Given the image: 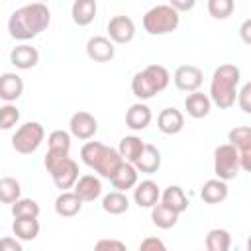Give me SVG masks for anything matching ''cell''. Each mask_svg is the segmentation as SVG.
<instances>
[{"mask_svg": "<svg viewBox=\"0 0 251 251\" xmlns=\"http://www.w3.org/2000/svg\"><path fill=\"white\" fill-rule=\"evenodd\" d=\"M51 24V12L43 2L20 6L8 18V33L18 41H27L45 31Z\"/></svg>", "mask_w": 251, "mask_h": 251, "instance_id": "1", "label": "cell"}, {"mask_svg": "<svg viewBox=\"0 0 251 251\" xmlns=\"http://www.w3.org/2000/svg\"><path fill=\"white\" fill-rule=\"evenodd\" d=\"M241 80V71L239 67L231 65V63H224L220 65L214 75H212V82H210V102L216 104L220 110H227L235 104L237 98V86Z\"/></svg>", "mask_w": 251, "mask_h": 251, "instance_id": "2", "label": "cell"}, {"mask_svg": "<svg viewBox=\"0 0 251 251\" xmlns=\"http://www.w3.org/2000/svg\"><path fill=\"white\" fill-rule=\"evenodd\" d=\"M80 159L86 167L94 169L102 178H112L120 165L124 163L120 153L114 147H108L100 141H86L80 147Z\"/></svg>", "mask_w": 251, "mask_h": 251, "instance_id": "3", "label": "cell"}, {"mask_svg": "<svg viewBox=\"0 0 251 251\" xmlns=\"http://www.w3.org/2000/svg\"><path fill=\"white\" fill-rule=\"evenodd\" d=\"M171 82V75L167 71V67L163 65H147L145 69H141L139 73L133 75L131 78V92L135 98L139 100H149L155 94L163 92Z\"/></svg>", "mask_w": 251, "mask_h": 251, "instance_id": "4", "label": "cell"}, {"mask_svg": "<svg viewBox=\"0 0 251 251\" xmlns=\"http://www.w3.org/2000/svg\"><path fill=\"white\" fill-rule=\"evenodd\" d=\"M43 165H45L47 173L51 175L55 186L61 188V192L73 188L75 182L78 180V165L69 155L47 151L45 153V159H43Z\"/></svg>", "mask_w": 251, "mask_h": 251, "instance_id": "5", "label": "cell"}, {"mask_svg": "<svg viewBox=\"0 0 251 251\" xmlns=\"http://www.w3.org/2000/svg\"><path fill=\"white\" fill-rule=\"evenodd\" d=\"M180 24V14L175 12L169 4H157L149 8L143 16V29L149 35H167L175 31Z\"/></svg>", "mask_w": 251, "mask_h": 251, "instance_id": "6", "label": "cell"}, {"mask_svg": "<svg viewBox=\"0 0 251 251\" xmlns=\"http://www.w3.org/2000/svg\"><path fill=\"white\" fill-rule=\"evenodd\" d=\"M45 139V129L39 122H25L22 124L12 135V147L20 155H31L39 149Z\"/></svg>", "mask_w": 251, "mask_h": 251, "instance_id": "7", "label": "cell"}, {"mask_svg": "<svg viewBox=\"0 0 251 251\" xmlns=\"http://www.w3.org/2000/svg\"><path fill=\"white\" fill-rule=\"evenodd\" d=\"M214 173H216V178H220L224 182L235 178L241 173L239 153L233 145L224 143L214 149Z\"/></svg>", "mask_w": 251, "mask_h": 251, "instance_id": "8", "label": "cell"}, {"mask_svg": "<svg viewBox=\"0 0 251 251\" xmlns=\"http://www.w3.org/2000/svg\"><path fill=\"white\" fill-rule=\"evenodd\" d=\"M227 143L237 149L241 171H251V127L249 126H237V127L229 129Z\"/></svg>", "mask_w": 251, "mask_h": 251, "instance_id": "9", "label": "cell"}, {"mask_svg": "<svg viewBox=\"0 0 251 251\" xmlns=\"http://www.w3.org/2000/svg\"><path fill=\"white\" fill-rule=\"evenodd\" d=\"M98 131V120L90 114V112H75L69 120V133L76 139H82V141H88L96 135Z\"/></svg>", "mask_w": 251, "mask_h": 251, "instance_id": "10", "label": "cell"}, {"mask_svg": "<svg viewBox=\"0 0 251 251\" xmlns=\"http://www.w3.org/2000/svg\"><path fill=\"white\" fill-rule=\"evenodd\" d=\"M173 80H175V86L178 90H184V92H196L202 82H204V73L200 67L196 65H180L176 67L175 75H173Z\"/></svg>", "mask_w": 251, "mask_h": 251, "instance_id": "11", "label": "cell"}, {"mask_svg": "<svg viewBox=\"0 0 251 251\" xmlns=\"http://www.w3.org/2000/svg\"><path fill=\"white\" fill-rule=\"evenodd\" d=\"M135 35V24L129 16H114L108 22V39L112 43H129Z\"/></svg>", "mask_w": 251, "mask_h": 251, "instance_id": "12", "label": "cell"}, {"mask_svg": "<svg viewBox=\"0 0 251 251\" xmlns=\"http://www.w3.org/2000/svg\"><path fill=\"white\" fill-rule=\"evenodd\" d=\"M86 55L96 63H108L114 59L116 47L106 35H92L86 41Z\"/></svg>", "mask_w": 251, "mask_h": 251, "instance_id": "13", "label": "cell"}, {"mask_svg": "<svg viewBox=\"0 0 251 251\" xmlns=\"http://www.w3.org/2000/svg\"><path fill=\"white\" fill-rule=\"evenodd\" d=\"M161 198L159 184L151 178H145L133 186V202L139 208H153Z\"/></svg>", "mask_w": 251, "mask_h": 251, "instance_id": "14", "label": "cell"}, {"mask_svg": "<svg viewBox=\"0 0 251 251\" xmlns=\"http://www.w3.org/2000/svg\"><path fill=\"white\" fill-rule=\"evenodd\" d=\"M157 127L165 135H176L184 127V114L176 108H163L157 116Z\"/></svg>", "mask_w": 251, "mask_h": 251, "instance_id": "15", "label": "cell"}, {"mask_svg": "<svg viewBox=\"0 0 251 251\" xmlns=\"http://www.w3.org/2000/svg\"><path fill=\"white\" fill-rule=\"evenodd\" d=\"M73 192L82 200V204L84 202H94L102 194V182H100V178L96 175H82L75 182Z\"/></svg>", "mask_w": 251, "mask_h": 251, "instance_id": "16", "label": "cell"}, {"mask_svg": "<svg viewBox=\"0 0 251 251\" xmlns=\"http://www.w3.org/2000/svg\"><path fill=\"white\" fill-rule=\"evenodd\" d=\"M10 63L20 69V71H27V69H33L37 63H39V51L27 43H22V45H16L12 51H10Z\"/></svg>", "mask_w": 251, "mask_h": 251, "instance_id": "17", "label": "cell"}, {"mask_svg": "<svg viewBox=\"0 0 251 251\" xmlns=\"http://www.w3.org/2000/svg\"><path fill=\"white\" fill-rule=\"evenodd\" d=\"M153 120V114H151V108L143 102H135L127 108L126 112V126L133 131H141L145 129Z\"/></svg>", "mask_w": 251, "mask_h": 251, "instance_id": "18", "label": "cell"}, {"mask_svg": "<svg viewBox=\"0 0 251 251\" xmlns=\"http://www.w3.org/2000/svg\"><path fill=\"white\" fill-rule=\"evenodd\" d=\"M24 92V80L16 73H2L0 75V100L6 104L16 102Z\"/></svg>", "mask_w": 251, "mask_h": 251, "instance_id": "19", "label": "cell"}, {"mask_svg": "<svg viewBox=\"0 0 251 251\" xmlns=\"http://www.w3.org/2000/svg\"><path fill=\"white\" fill-rule=\"evenodd\" d=\"M133 167L137 169V173H147V175L157 173L161 169V151L153 143H145L143 145V151L135 159Z\"/></svg>", "mask_w": 251, "mask_h": 251, "instance_id": "20", "label": "cell"}, {"mask_svg": "<svg viewBox=\"0 0 251 251\" xmlns=\"http://www.w3.org/2000/svg\"><path fill=\"white\" fill-rule=\"evenodd\" d=\"M184 110L190 118L194 120H200V118H206L212 110V102L208 98V94L196 90V92H190L186 98H184Z\"/></svg>", "mask_w": 251, "mask_h": 251, "instance_id": "21", "label": "cell"}, {"mask_svg": "<svg viewBox=\"0 0 251 251\" xmlns=\"http://www.w3.org/2000/svg\"><path fill=\"white\" fill-rule=\"evenodd\" d=\"M96 12H98L96 0H75L71 6V18L80 27L92 24L96 18Z\"/></svg>", "mask_w": 251, "mask_h": 251, "instance_id": "22", "label": "cell"}, {"mask_svg": "<svg viewBox=\"0 0 251 251\" xmlns=\"http://www.w3.org/2000/svg\"><path fill=\"white\" fill-rule=\"evenodd\" d=\"M159 202H161V204H165L167 208H171L173 212H176L178 216H180L182 212H186V210H188V198H186L184 190H182L180 186H176V184L167 186V188L161 192Z\"/></svg>", "mask_w": 251, "mask_h": 251, "instance_id": "23", "label": "cell"}, {"mask_svg": "<svg viewBox=\"0 0 251 251\" xmlns=\"http://www.w3.org/2000/svg\"><path fill=\"white\" fill-rule=\"evenodd\" d=\"M80 210H82V200L73 190H65L55 198V212L61 218H73Z\"/></svg>", "mask_w": 251, "mask_h": 251, "instance_id": "24", "label": "cell"}, {"mask_svg": "<svg viewBox=\"0 0 251 251\" xmlns=\"http://www.w3.org/2000/svg\"><path fill=\"white\" fill-rule=\"evenodd\" d=\"M227 182L220 180V178H210L202 184L200 188V198L206 202V204H220L227 198Z\"/></svg>", "mask_w": 251, "mask_h": 251, "instance_id": "25", "label": "cell"}, {"mask_svg": "<svg viewBox=\"0 0 251 251\" xmlns=\"http://www.w3.org/2000/svg\"><path fill=\"white\" fill-rule=\"evenodd\" d=\"M110 182L118 192L126 194V190H129L137 184V169L131 163H122L120 169L116 171V175L110 178Z\"/></svg>", "mask_w": 251, "mask_h": 251, "instance_id": "26", "label": "cell"}, {"mask_svg": "<svg viewBox=\"0 0 251 251\" xmlns=\"http://www.w3.org/2000/svg\"><path fill=\"white\" fill-rule=\"evenodd\" d=\"M39 229L41 226L37 218H14L12 222V231L20 241H33L39 235Z\"/></svg>", "mask_w": 251, "mask_h": 251, "instance_id": "27", "label": "cell"}, {"mask_svg": "<svg viewBox=\"0 0 251 251\" xmlns=\"http://www.w3.org/2000/svg\"><path fill=\"white\" fill-rule=\"evenodd\" d=\"M143 145H145V141L141 139V137H137V135H126V137H122L120 139V145H118V153H120V157H122V161L124 163H135V159L139 157V153L143 151Z\"/></svg>", "mask_w": 251, "mask_h": 251, "instance_id": "28", "label": "cell"}, {"mask_svg": "<svg viewBox=\"0 0 251 251\" xmlns=\"http://www.w3.org/2000/svg\"><path fill=\"white\" fill-rule=\"evenodd\" d=\"M102 210L106 214H110V216H120V214L129 210V200H127V196L124 192L112 190L102 198Z\"/></svg>", "mask_w": 251, "mask_h": 251, "instance_id": "29", "label": "cell"}, {"mask_svg": "<svg viewBox=\"0 0 251 251\" xmlns=\"http://www.w3.org/2000/svg\"><path fill=\"white\" fill-rule=\"evenodd\" d=\"M151 222H153V226H157V227H161V229H171L173 226H176L178 214L173 212L171 208H167L165 204L157 202V204L151 208Z\"/></svg>", "mask_w": 251, "mask_h": 251, "instance_id": "30", "label": "cell"}, {"mask_svg": "<svg viewBox=\"0 0 251 251\" xmlns=\"http://www.w3.org/2000/svg\"><path fill=\"white\" fill-rule=\"evenodd\" d=\"M231 235L224 227H214L206 233V249L208 251H229Z\"/></svg>", "mask_w": 251, "mask_h": 251, "instance_id": "31", "label": "cell"}, {"mask_svg": "<svg viewBox=\"0 0 251 251\" xmlns=\"http://www.w3.org/2000/svg\"><path fill=\"white\" fill-rule=\"evenodd\" d=\"M22 198V184L14 176H2L0 178V202L2 204H14Z\"/></svg>", "mask_w": 251, "mask_h": 251, "instance_id": "32", "label": "cell"}, {"mask_svg": "<svg viewBox=\"0 0 251 251\" xmlns=\"http://www.w3.org/2000/svg\"><path fill=\"white\" fill-rule=\"evenodd\" d=\"M47 151L69 155L71 151V133L65 129H55L47 135Z\"/></svg>", "mask_w": 251, "mask_h": 251, "instance_id": "33", "label": "cell"}, {"mask_svg": "<svg viewBox=\"0 0 251 251\" xmlns=\"http://www.w3.org/2000/svg\"><path fill=\"white\" fill-rule=\"evenodd\" d=\"M39 212H41V208L33 198H20L12 204L14 218H37Z\"/></svg>", "mask_w": 251, "mask_h": 251, "instance_id": "34", "label": "cell"}, {"mask_svg": "<svg viewBox=\"0 0 251 251\" xmlns=\"http://www.w3.org/2000/svg\"><path fill=\"white\" fill-rule=\"evenodd\" d=\"M208 14L214 18V20H226L231 16L235 4L233 0H208Z\"/></svg>", "mask_w": 251, "mask_h": 251, "instance_id": "35", "label": "cell"}, {"mask_svg": "<svg viewBox=\"0 0 251 251\" xmlns=\"http://www.w3.org/2000/svg\"><path fill=\"white\" fill-rule=\"evenodd\" d=\"M20 122V110L16 104L0 106V129H12Z\"/></svg>", "mask_w": 251, "mask_h": 251, "instance_id": "36", "label": "cell"}, {"mask_svg": "<svg viewBox=\"0 0 251 251\" xmlns=\"http://www.w3.org/2000/svg\"><path fill=\"white\" fill-rule=\"evenodd\" d=\"M94 251H127V245L114 237H104L94 243Z\"/></svg>", "mask_w": 251, "mask_h": 251, "instance_id": "37", "label": "cell"}, {"mask_svg": "<svg viewBox=\"0 0 251 251\" xmlns=\"http://www.w3.org/2000/svg\"><path fill=\"white\" fill-rule=\"evenodd\" d=\"M235 102L239 104V108H241L245 114L251 112V82H245L243 88L237 90V98H235Z\"/></svg>", "mask_w": 251, "mask_h": 251, "instance_id": "38", "label": "cell"}, {"mask_svg": "<svg viewBox=\"0 0 251 251\" xmlns=\"http://www.w3.org/2000/svg\"><path fill=\"white\" fill-rule=\"evenodd\" d=\"M139 251H169L167 245L163 243V239L155 237V235H149L145 237L141 243H139Z\"/></svg>", "mask_w": 251, "mask_h": 251, "instance_id": "39", "label": "cell"}, {"mask_svg": "<svg viewBox=\"0 0 251 251\" xmlns=\"http://www.w3.org/2000/svg\"><path fill=\"white\" fill-rule=\"evenodd\" d=\"M0 251H24L20 239L12 237V235H6L0 239Z\"/></svg>", "mask_w": 251, "mask_h": 251, "instance_id": "40", "label": "cell"}, {"mask_svg": "<svg viewBox=\"0 0 251 251\" xmlns=\"http://www.w3.org/2000/svg\"><path fill=\"white\" fill-rule=\"evenodd\" d=\"M194 4H196L194 0H171V2H169V6H171L175 12H178V14H180V12H188V10H192Z\"/></svg>", "mask_w": 251, "mask_h": 251, "instance_id": "41", "label": "cell"}, {"mask_svg": "<svg viewBox=\"0 0 251 251\" xmlns=\"http://www.w3.org/2000/svg\"><path fill=\"white\" fill-rule=\"evenodd\" d=\"M249 27H251V20H245L243 22V25H241V39L245 41V43H251V37H249Z\"/></svg>", "mask_w": 251, "mask_h": 251, "instance_id": "42", "label": "cell"}, {"mask_svg": "<svg viewBox=\"0 0 251 251\" xmlns=\"http://www.w3.org/2000/svg\"><path fill=\"white\" fill-rule=\"evenodd\" d=\"M204 251H208V249H204Z\"/></svg>", "mask_w": 251, "mask_h": 251, "instance_id": "43", "label": "cell"}]
</instances>
